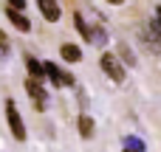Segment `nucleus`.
<instances>
[{
	"instance_id": "obj_17",
	"label": "nucleus",
	"mask_w": 161,
	"mask_h": 152,
	"mask_svg": "<svg viewBox=\"0 0 161 152\" xmlns=\"http://www.w3.org/2000/svg\"><path fill=\"white\" fill-rule=\"evenodd\" d=\"M125 152H139V149H127V147H125Z\"/></svg>"
},
{
	"instance_id": "obj_1",
	"label": "nucleus",
	"mask_w": 161,
	"mask_h": 152,
	"mask_svg": "<svg viewBox=\"0 0 161 152\" xmlns=\"http://www.w3.org/2000/svg\"><path fill=\"white\" fill-rule=\"evenodd\" d=\"M99 65H102V71H105V76H108L110 82H116V85H122V82H125L127 71H125V65H122V62H119L113 54H102Z\"/></svg>"
},
{
	"instance_id": "obj_13",
	"label": "nucleus",
	"mask_w": 161,
	"mask_h": 152,
	"mask_svg": "<svg viewBox=\"0 0 161 152\" xmlns=\"http://www.w3.org/2000/svg\"><path fill=\"white\" fill-rule=\"evenodd\" d=\"M3 56H8V37H6V31H0V59Z\"/></svg>"
},
{
	"instance_id": "obj_10",
	"label": "nucleus",
	"mask_w": 161,
	"mask_h": 152,
	"mask_svg": "<svg viewBox=\"0 0 161 152\" xmlns=\"http://www.w3.org/2000/svg\"><path fill=\"white\" fill-rule=\"evenodd\" d=\"M74 23H76V31H79V34L91 42V39H93V28L85 23V17H82V14H74Z\"/></svg>"
},
{
	"instance_id": "obj_12",
	"label": "nucleus",
	"mask_w": 161,
	"mask_h": 152,
	"mask_svg": "<svg viewBox=\"0 0 161 152\" xmlns=\"http://www.w3.org/2000/svg\"><path fill=\"white\" fill-rule=\"evenodd\" d=\"M119 54H122V59H125V65H133L136 62V56H133V51L125 45V42H119Z\"/></svg>"
},
{
	"instance_id": "obj_9",
	"label": "nucleus",
	"mask_w": 161,
	"mask_h": 152,
	"mask_svg": "<svg viewBox=\"0 0 161 152\" xmlns=\"http://www.w3.org/2000/svg\"><path fill=\"white\" fill-rule=\"evenodd\" d=\"M76 124H79V135H82V138H93V118H91V116L82 113Z\"/></svg>"
},
{
	"instance_id": "obj_16",
	"label": "nucleus",
	"mask_w": 161,
	"mask_h": 152,
	"mask_svg": "<svg viewBox=\"0 0 161 152\" xmlns=\"http://www.w3.org/2000/svg\"><path fill=\"white\" fill-rule=\"evenodd\" d=\"M108 3H113V6H122V3H125V0H108Z\"/></svg>"
},
{
	"instance_id": "obj_7",
	"label": "nucleus",
	"mask_w": 161,
	"mask_h": 152,
	"mask_svg": "<svg viewBox=\"0 0 161 152\" xmlns=\"http://www.w3.org/2000/svg\"><path fill=\"white\" fill-rule=\"evenodd\" d=\"M25 68H28V73H31V79H37V82H42L48 73H45V62H37L34 56H25Z\"/></svg>"
},
{
	"instance_id": "obj_2",
	"label": "nucleus",
	"mask_w": 161,
	"mask_h": 152,
	"mask_svg": "<svg viewBox=\"0 0 161 152\" xmlns=\"http://www.w3.org/2000/svg\"><path fill=\"white\" fill-rule=\"evenodd\" d=\"M6 118H8L11 135H14L17 141H25V124H23V118H20V113H17V104H14L11 99L6 102Z\"/></svg>"
},
{
	"instance_id": "obj_6",
	"label": "nucleus",
	"mask_w": 161,
	"mask_h": 152,
	"mask_svg": "<svg viewBox=\"0 0 161 152\" xmlns=\"http://www.w3.org/2000/svg\"><path fill=\"white\" fill-rule=\"evenodd\" d=\"M6 17H8V20L14 23V28H20L23 34H28V31H31V23H28V17H25L23 11H17V8H11V6H8V8H6Z\"/></svg>"
},
{
	"instance_id": "obj_5",
	"label": "nucleus",
	"mask_w": 161,
	"mask_h": 152,
	"mask_svg": "<svg viewBox=\"0 0 161 152\" xmlns=\"http://www.w3.org/2000/svg\"><path fill=\"white\" fill-rule=\"evenodd\" d=\"M37 6H40V14L48 23H57L59 20V3L57 0H37Z\"/></svg>"
},
{
	"instance_id": "obj_11",
	"label": "nucleus",
	"mask_w": 161,
	"mask_h": 152,
	"mask_svg": "<svg viewBox=\"0 0 161 152\" xmlns=\"http://www.w3.org/2000/svg\"><path fill=\"white\" fill-rule=\"evenodd\" d=\"M150 28H153V34H156V39H161V6H156V17H153V23H150Z\"/></svg>"
},
{
	"instance_id": "obj_8",
	"label": "nucleus",
	"mask_w": 161,
	"mask_h": 152,
	"mask_svg": "<svg viewBox=\"0 0 161 152\" xmlns=\"http://www.w3.org/2000/svg\"><path fill=\"white\" fill-rule=\"evenodd\" d=\"M59 54H62L65 62H79V59H82V51H79L76 45H71V42H65V45L59 48Z\"/></svg>"
},
{
	"instance_id": "obj_15",
	"label": "nucleus",
	"mask_w": 161,
	"mask_h": 152,
	"mask_svg": "<svg viewBox=\"0 0 161 152\" xmlns=\"http://www.w3.org/2000/svg\"><path fill=\"white\" fill-rule=\"evenodd\" d=\"M8 3H11V8H20V11L25 8V0H8Z\"/></svg>"
},
{
	"instance_id": "obj_4",
	"label": "nucleus",
	"mask_w": 161,
	"mask_h": 152,
	"mask_svg": "<svg viewBox=\"0 0 161 152\" xmlns=\"http://www.w3.org/2000/svg\"><path fill=\"white\" fill-rule=\"evenodd\" d=\"M45 73H48V79H51L57 87H62V85H74V76H71L68 71H59L54 62H45Z\"/></svg>"
},
{
	"instance_id": "obj_14",
	"label": "nucleus",
	"mask_w": 161,
	"mask_h": 152,
	"mask_svg": "<svg viewBox=\"0 0 161 152\" xmlns=\"http://www.w3.org/2000/svg\"><path fill=\"white\" fill-rule=\"evenodd\" d=\"M127 149H139V152H144V144H142L139 138H127Z\"/></svg>"
},
{
	"instance_id": "obj_3",
	"label": "nucleus",
	"mask_w": 161,
	"mask_h": 152,
	"mask_svg": "<svg viewBox=\"0 0 161 152\" xmlns=\"http://www.w3.org/2000/svg\"><path fill=\"white\" fill-rule=\"evenodd\" d=\"M25 90H28V96H31L34 107H37V110H42V107H45V102H48V96H45V90H42V82L28 79V82H25Z\"/></svg>"
}]
</instances>
